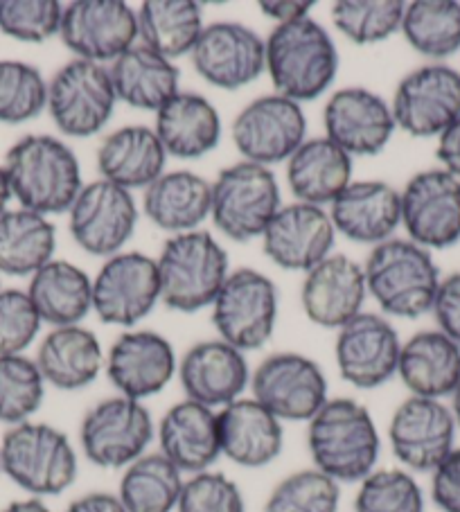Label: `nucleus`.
I'll use <instances>...</instances> for the list:
<instances>
[{
  "mask_svg": "<svg viewBox=\"0 0 460 512\" xmlns=\"http://www.w3.org/2000/svg\"><path fill=\"white\" fill-rule=\"evenodd\" d=\"M307 449L316 470L332 481L361 483L377 470L382 436L364 404L330 397L307 422Z\"/></svg>",
  "mask_w": 460,
  "mask_h": 512,
  "instance_id": "nucleus-1",
  "label": "nucleus"
},
{
  "mask_svg": "<svg viewBox=\"0 0 460 512\" xmlns=\"http://www.w3.org/2000/svg\"><path fill=\"white\" fill-rule=\"evenodd\" d=\"M3 167L21 208L46 217L68 213L84 188L75 152L55 136L32 134L16 140Z\"/></svg>",
  "mask_w": 460,
  "mask_h": 512,
  "instance_id": "nucleus-2",
  "label": "nucleus"
},
{
  "mask_svg": "<svg viewBox=\"0 0 460 512\" xmlns=\"http://www.w3.org/2000/svg\"><path fill=\"white\" fill-rule=\"evenodd\" d=\"M364 276L368 296H373L384 316L411 321L433 310L442 280L431 251L409 237H391L373 246L364 264Z\"/></svg>",
  "mask_w": 460,
  "mask_h": 512,
  "instance_id": "nucleus-3",
  "label": "nucleus"
},
{
  "mask_svg": "<svg viewBox=\"0 0 460 512\" xmlns=\"http://www.w3.org/2000/svg\"><path fill=\"white\" fill-rule=\"evenodd\" d=\"M267 41V75L278 95L298 104L314 102L339 75V50L332 34L312 16L276 25Z\"/></svg>",
  "mask_w": 460,
  "mask_h": 512,
  "instance_id": "nucleus-4",
  "label": "nucleus"
},
{
  "mask_svg": "<svg viewBox=\"0 0 460 512\" xmlns=\"http://www.w3.org/2000/svg\"><path fill=\"white\" fill-rule=\"evenodd\" d=\"M0 470L30 497L46 499L73 488L79 458L64 431L30 420L3 434Z\"/></svg>",
  "mask_w": 460,
  "mask_h": 512,
  "instance_id": "nucleus-5",
  "label": "nucleus"
},
{
  "mask_svg": "<svg viewBox=\"0 0 460 512\" xmlns=\"http://www.w3.org/2000/svg\"><path fill=\"white\" fill-rule=\"evenodd\" d=\"M161 303L181 314L212 307L230 273V258L208 231L172 235L158 255Z\"/></svg>",
  "mask_w": 460,
  "mask_h": 512,
  "instance_id": "nucleus-6",
  "label": "nucleus"
},
{
  "mask_svg": "<svg viewBox=\"0 0 460 512\" xmlns=\"http://www.w3.org/2000/svg\"><path fill=\"white\" fill-rule=\"evenodd\" d=\"M280 208V185L271 167L240 161L212 181L210 219L233 242L258 240Z\"/></svg>",
  "mask_w": 460,
  "mask_h": 512,
  "instance_id": "nucleus-7",
  "label": "nucleus"
},
{
  "mask_svg": "<svg viewBox=\"0 0 460 512\" xmlns=\"http://www.w3.org/2000/svg\"><path fill=\"white\" fill-rule=\"evenodd\" d=\"M156 422L145 402L113 395L93 404L79 425V447L88 463L102 470H125L147 454Z\"/></svg>",
  "mask_w": 460,
  "mask_h": 512,
  "instance_id": "nucleus-8",
  "label": "nucleus"
},
{
  "mask_svg": "<svg viewBox=\"0 0 460 512\" xmlns=\"http://www.w3.org/2000/svg\"><path fill=\"white\" fill-rule=\"evenodd\" d=\"M278 287L258 269H235L212 303V325L221 341L246 352L271 341L278 323Z\"/></svg>",
  "mask_w": 460,
  "mask_h": 512,
  "instance_id": "nucleus-9",
  "label": "nucleus"
},
{
  "mask_svg": "<svg viewBox=\"0 0 460 512\" xmlns=\"http://www.w3.org/2000/svg\"><path fill=\"white\" fill-rule=\"evenodd\" d=\"M118 104L109 66L73 59L48 82V113L68 138H91L109 125Z\"/></svg>",
  "mask_w": 460,
  "mask_h": 512,
  "instance_id": "nucleus-10",
  "label": "nucleus"
},
{
  "mask_svg": "<svg viewBox=\"0 0 460 512\" xmlns=\"http://www.w3.org/2000/svg\"><path fill=\"white\" fill-rule=\"evenodd\" d=\"M251 397L280 422H309L330 400L323 368L300 352H273L251 375Z\"/></svg>",
  "mask_w": 460,
  "mask_h": 512,
  "instance_id": "nucleus-11",
  "label": "nucleus"
},
{
  "mask_svg": "<svg viewBox=\"0 0 460 512\" xmlns=\"http://www.w3.org/2000/svg\"><path fill=\"white\" fill-rule=\"evenodd\" d=\"M230 136L242 161L264 167L287 163L307 140L303 104L276 91L255 97L235 116Z\"/></svg>",
  "mask_w": 460,
  "mask_h": 512,
  "instance_id": "nucleus-12",
  "label": "nucleus"
},
{
  "mask_svg": "<svg viewBox=\"0 0 460 512\" xmlns=\"http://www.w3.org/2000/svg\"><path fill=\"white\" fill-rule=\"evenodd\" d=\"M161 303L154 258L140 251L111 255L93 278V312L106 325L136 328Z\"/></svg>",
  "mask_w": 460,
  "mask_h": 512,
  "instance_id": "nucleus-13",
  "label": "nucleus"
},
{
  "mask_svg": "<svg viewBox=\"0 0 460 512\" xmlns=\"http://www.w3.org/2000/svg\"><path fill=\"white\" fill-rule=\"evenodd\" d=\"M138 217L134 192L97 179L77 194L68 210V228L79 249L95 258H111L134 237Z\"/></svg>",
  "mask_w": 460,
  "mask_h": 512,
  "instance_id": "nucleus-14",
  "label": "nucleus"
},
{
  "mask_svg": "<svg viewBox=\"0 0 460 512\" xmlns=\"http://www.w3.org/2000/svg\"><path fill=\"white\" fill-rule=\"evenodd\" d=\"M397 129L413 138H440L460 120V70L427 64L400 79L393 95Z\"/></svg>",
  "mask_w": 460,
  "mask_h": 512,
  "instance_id": "nucleus-15",
  "label": "nucleus"
},
{
  "mask_svg": "<svg viewBox=\"0 0 460 512\" xmlns=\"http://www.w3.org/2000/svg\"><path fill=\"white\" fill-rule=\"evenodd\" d=\"M456 420L442 400L409 395L388 425V443L406 472L431 474L456 449Z\"/></svg>",
  "mask_w": 460,
  "mask_h": 512,
  "instance_id": "nucleus-16",
  "label": "nucleus"
},
{
  "mask_svg": "<svg viewBox=\"0 0 460 512\" xmlns=\"http://www.w3.org/2000/svg\"><path fill=\"white\" fill-rule=\"evenodd\" d=\"M402 197V226L409 240L427 251L460 242V181L436 167L413 174Z\"/></svg>",
  "mask_w": 460,
  "mask_h": 512,
  "instance_id": "nucleus-17",
  "label": "nucleus"
},
{
  "mask_svg": "<svg viewBox=\"0 0 460 512\" xmlns=\"http://www.w3.org/2000/svg\"><path fill=\"white\" fill-rule=\"evenodd\" d=\"M59 37L75 59L113 64L138 43V16L122 0H75L64 5Z\"/></svg>",
  "mask_w": 460,
  "mask_h": 512,
  "instance_id": "nucleus-18",
  "label": "nucleus"
},
{
  "mask_svg": "<svg viewBox=\"0 0 460 512\" xmlns=\"http://www.w3.org/2000/svg\"><path fill=\"white\" fill-rule=\"evenodd\" d=\"M190 59L203 82L237 91L267 73V41L249 25L217 21L203 28Z\"/></svg>",
  "mask_w": 460,
  "mask_h": 512,
  "instance_id": "nucleus-19",
  "label": "nucleus"
},
{
  "mask_svg": "<svg viewBox=\"0 0 460 512\" xmlns=\"http://www.w3.org/2000/svg\"><path fill=\"white\" fill-rule=\"evenodd\" d=\"M402 341L384 314L361 312L336 330L334 359L343 382L373 391L397 377Z\"/></svg>",
  "mask_w": 460,
  "mask_h": 512,
  "instance_id": "nucleus-20",
  "label": "nucleus"
},
{
  "mask_svg": "<svg viewBox=\"0 0 460 512\" xmlns=\"http://www.w3.org/2000/svg\"><path fill=\"white\" fill-rule=\"evenodd\" d=\"M323 125L325 138L352 158L382 154L397 129L391 104L364 86H345L332 93L323 109Z\"/></svg>",
  "mask_w": 460,
  "mask_h": 512,
  "instance_id": "nucleus-21",
  "label": "nucleus"
},
{
  "mask_svg": "<svg viewBox=\"0 0 460 512\" xmlns=\"http://www.w3.org/2000/svg\"><path fill=\"white\" fill-rule=\"evenodd\" d=\"M176 370L179 361L174 346L154 330L122 332L104 359V373L118 395L138 402L163 393Z\"/></svg>",
  "mask_w": 460,
  "mask_h": 512,
  "instance_id": "nucleus-22",
  "label": "nucleus"
},
{
  "mask_svg": "<svg viewBox=\"0 0 460 512\" xmlns=\"http://www.w3.org/2000/svg\"><path fill=\"white\" fill-rule=\"evenodd\" d=\"M176 375L185 400L221 411L249 391L253 370L242 350L217 337L194 343L181 357Z\"/></svg>",
  "mask_w": 460,
  "mask_h": 512,
  "instance_id": "nucleus-23",
  "label": "nucleus"
},
{
  "mask_svg": "<svg viewBox=\"0 0 460 512\" xmlns=\"http://www.w3.org/2000/svg\"><path fill=\"white\" fill-rule=\"evenodd\" d=\"M260 240L264 255L280 269L307 273L330 258L336 231L325 208L294 201L278 210Z\"/></svg>",
  "mask_w": 460,
  "mask_h": 512,
  "instance_id": "nucleus-24",
  "label": "nucleus"
},
{
  "mask_svg": "<svg viewBox=\"0 0 460 512\" xmlns=\"http://www.w3.org/2000/svg\"><path fill=\"white\" fill-rule=\"evenodd\" d=\"M368 296L364 267L343 253H332L305 273L300 305L309 321L325 330H341L364 312Z\"/></svg>",
  "mask_w": 460,
  "mask_h": 512,
  "instance_id": "nucleus-25",
  "label": "nucleus"
},
{
  "mask_svg": "<svg viewBox=\"0 0 460 512\" xmlns=\"http://www.w3.org/2000/svg\"><path fill=\"white\" fill-rule=\"evenodd\" d=\"M327 213L339 235L350 242L377 246L395 237L402 226V197L386 181H352Z\"/></svg>",
  "mask_w": 460,
  "mask_h": 512,
  "instance_id": "nucleus-26",
  "label": "nucleus"
},
{
  "mask_svg": "<svg viewBox=\"0 0 460 512\" xmlns=\"http://www.w3.org/2000/svg\"><path fill=\"white\" fill-rule=\"evenodd\" d=\"M217 422L221 456L246 470L271 465L285 449L282 422L253 397L244 395L224 406L217 411Z\"/></svg>",
  "mask_w": 460,
  "mask_h": 512,
  "instance_id": "nucleus-27",
  "label": "nucleus"
},
{
  "mask_svg": "<svg viewBox=\"0 0 460 512\" xmlns=\"http://www.w3.org/2000/svg\"><path fill=\"white\" fill-rule=\"evenodd\" d=\"M156 440L158 452L183 474L208 472L221 458L217 411L192 400L176 402L158 420Z\"/></svg>",
  "mask_w": 460,
  "mask_h": 512,
  "instance_id": "nucleus-28",
  "label": "nucleus"
},
{
  "mask_svg": "<svg viewBox=\"0 0 460 512\" xmlns=\"http://www.w3.org/2000/svg\"><path fill=\"white\" fill-rule=\"evenodd\" d=\"M167 152L154 127L129 125L115 129L97 149V170L129 192L147 190L165 174Z\"/></svg>",
  "mask_w": 460,
  "mask_h": 512,
  "instance_id": "nucleus-29",
  "label": "nucleus"
},
{
  "mask_svg": "<svg viewBox=\"0 0 460 512\" xmlns=\"http://www.w3.org/2000/svg\"><path fill=\"white\" fill-rule=\"evenodd\" d=\"M397 377L411 395L445 402L460 384V346L440 330L413 334L402 343Z\"/></svg>",
  "mask_w": 460,
  "mask_h": 512,
  "instance_id": "nucleus-30",
  "label": "nucleus"
},
{
  "mask_svg": "<svg viewBox=\"0 0 460 512\" xmlns=\"http://www.w3.org/2000/svg\"><path fill=\"white\" fill-rule=\"evenodd\" d=\"M104 359L100 339L84 325L52 328L34 357L46 384L68 393L91 386L104 370Z\"/></svg>",
  "mask_w": 460,
  "mask_h": 512,
  "instance_id": "nucleus-31",
  "label": "nucleus"
},
{
  "mask_svg": "<svg viewBox=\"0 0 460 512\" xmlns=\"http://www.w3.org/2000/svg\"><path fill=\"white\" fill-rule=\"evenodd\" d=\"M154 131L167 156L197 161L221 140V118L208 97L181 91L156 113Z\"/></svg>",
  "mask_w": 460,
  "mask_h": 512,
  "instance_id": "nucleus-32",
  "label": "nucleus"
},
{
  "mask_svg": "<svg viewBox=\"0 0 460 512\" xmlns=\"http://www.w3.org/2000/svg\"><path fill=\"white\" fill-rule=\"evenodd\" d=\"M118 102L138 111H161L181 93V70L172 59L136 43L109 66Z\"/></svg>",
  "mask_w": 460,
  "mask_h": 512,
  "instance_id": "nucleus-33",
  "label": "nucleus"
},
{
  "mask_svg": "<svg viewBox=\"0 0 460 512\" xmlns=\"http://www.w3.org/2000/svg\"><path fill=\"white\" fill-rule=\"evenodd\" d=\"M212 183L190 170L165 172L143 192V213L165 233L199 231L210 219Z\"/></svg>",
  "mask_w": 460,
  "mask_h": 512,
  "instance_id": "nucleus-34",
  "label": "nucleus"
},
{
  "mask_svg": "<svg viewBox=\"0 0 460 512\" xmlns=\"http://www.w3.org/2000/svg\"><path fill=\"white\" fill-rule=\"evenodd\" d=\"M352 183V156L330 138H307L287 161V185L296 201L309 206H332Z\"/></svg>",
  "mask_w": 460,
  "mask_h": 512,
  "instance_id": "nucleus-35",
  "label": "nucleus"
},
{
  "mask_svg": "<svg viewBox=\"0 0 460 512\" xmlns=\"http://www.w3.org/2000/svg\"><path fill=\"white\" fill-rule=\"evenodd\" d=\"M28 296L52 328L82 325L93 312V278L73 262L50 260L30 278Z\"/></svg>",
  "mask_w": 460,
  "mask_h": 512,
  "instance_id": "nucleus-36",
  "label": "nucleus"
},
{
  "mask_svg": "<svg viewBox=\"0 0 460 512\" xmlns=\"http://www.w3.org/2000/svg\"><path fill=\"white\" fill-rule=\"evenodd\" d=\"M57 228L46 215L16 208L0 217V273L34 276L55 260Z\"/></svg>",
  "mask_w": 460,
  "mask_h": 512,
  "instance_id": "nucleus-37",
  "label": "nucleus"
},
{
  "mask_svg": "<svg viewBox=\"0 0 460 512\" xmlns=\"http://www.w3.org/2000/svg\"><path fill=\"white\" fill-rule=\"evenodd\" d=\"M136 16L138 43L172 61L190 55L206 28L201 5L192 0H145Z\"/></svg>",
  "mask_w": 460,
  "mask_h": 512,
  "instance_id": "nucleus-38",
  "label": "nucleus"
},
{
  "mask_svg": "<svg viewBox=\"0 0 460 512\" xmlns=\"http://www.w3.org/2000/svg\"><path fill=\"white\" fill-rule=\"evenodd\" d=\"M185 474L161 452L140 456L122 470L118 499L127 512H176Z\"/></svg>",
  "mask_w": 460,
  "mask_h": 512,
  "instance_id": "nucleus-39",
  "label": "nucleus"
},
{
  "mask_svg": "<svg viewBox=\"0 0 460 512\" xmlns=\"http://www.w3.org/2000/svg\"><path fill=\"white\" fill-rule=\"evenodd\" d=\"M400 32L418 55L440 64L442 59L460 50V3L456 0L406 3Z\"/></svg>",
  "mask_w": 460,
  "mask_h": 512,
  "instance_id": "nucleus-40",
  "label": "nucleus"
},
{
  "mask_svg": "<svg viewBox=\"0 0 460 512\" xmlns=\"http://www.w3.org/2000/svg\"><path fill=\"white\" fill-rule=\"evenodd\" d=\"M406 3L402 0H339L332 7V23L357 46H373L402 30Z\"/></svg>",
  "mask_w": 460,
  "mask_h": 512,
  "instance_id": "nucleus-41",
  "label": "nucleus"
},
{
  "mask_svg": "<svg viewBox=\"0 0 460 512\" xmlns=\"http://www.w3.org/2000/svg\"><path fill=\"white\" fill-rule=\"evenodd\" d=\"M37 361L25 355L0 357V422L7 427L30 422L46 397Z\"/></svg>",
  "mask_w": 460,
  "mask_h": 512,
  "instance_id": "nucleus-42",
  "label": "nucleus"
},
{
  "mask_svg": "<svg viewBox=\"0 0 460 512\" xmlns=\"http://www.w3.org/2000/svg\"><path fill=\"white\" fill-rule=\"evenodd\" d=\"M48 109V82L37 66L0 59V122L23 125Z\"/></svg>",
  "mask_w": 460,
  "mask_h": 512,
  "instance_id": "nucleus-43",
  "label": "nucleus"
},
{
  "mask_svg": "<svg viewBox=\"0 0 460 512\" xmlns=\"http://www.w3.org/2000/svg\"><path fill=\"white\" fill-rule=\"evenodd\" d=\"M341 485L316 467L285 476L271 490L264 512H339Z\"/></svg>",
  "mask_w": 460,
  "mask_h": 512,
  "instance_id": "nucleus-44",
  "label": "nucleus"
},
{
  "mask_svg": "<svg viewBox=\"0 0 460 512\" xmlns=\"http://www.w3.org/2000/svg\"><path fill=\"white\" fill-rule=\"evenodd\" d=\"M355 512H424V492L404 467L375 470L359 483Z\"/></svg>",
  "mask_w": 460,
  "mask_h": 512,
  "instance_id": "nucleus-45",
  "label": "nucleus"
},
{
  "mask_svg": "<svg viewBox=\"0 0 460 512\" xmlns=\"http://www.w3.org/2000/svg\"><path fill=\"white\" fill-rule=\"evenodd\" d=\"M64 5L57 0H0V32L23 43L57 37Z\"/></svg>",
  "mask_w": 460,
  "mask_h": 512,
  "instance_id": "nucleus-46",
  "label": "nucleus"
},
{
  "mask_svg": "<svg viewBox=\"0 0 460 512\" xmlns=\"http://www.w3.org/2000/svg\"><path fill=\"white\" fill-rule=\"evenodd\" d=\"M176 512H246V499L224 472L208 470L185 479Z\"/></svg>",
  "mask_w": 460,
  "mask_h": 512,
  "instance_id": "nucleus-47",
  "label": "nucleus"
},
{
  "mask_svg": "<svg viewBox=\"0 0 460 512\" xmlns=\"http://www.w3.org/2000/svg\"><path fill=\"white\" fill-rule=\"evenodd\" d=\"M41 325L28 291H0V357L23 355L37 341Z\"/></svg>",
  "mask_w": 460,
  "mask_h": 512,
  "instance_id": "nucleus-48",
  "label": "nucleus"
},
{
  "mask_svg": "<svg viewBox=\"0 0 460 512\" xmlns=\"http://www.w3.org/2000/svg\"><path fill=\"white\" fill-rule=\"evenodd\" d=\"M431 501L442 512H460V447L431 472Z\"/></svg>",
  "mask_w": 460,
  "mask_h": 512,
  "instance_id": "nucleus-49",
  "label": "nucleus"
},
{
  "mask_svg": "<svg viewBox=\"0 0 460 512\" xmlns=\"http://www.w3.org/2000/svg\"><path fill=\"white\" fill-rule=\"evenodd\" d=\"M431 314L438 330L460 346V271L440 280Z\"/></svg>",
  "mask_w": 460,
  "mask_h": 512,
  "instance_id": "nucleus-50",
  "label": "nucleus"
},
{
  "mask_svg": "<svg viewBox=\"0 0 460 512\" xmlns=\"http://www.w3.org/2000/svg\"><path fill=\"white\" fill-rule=\"evenodd\" d=\"M260 10L271 21H276V25H287L309 19L314 3H309V0H262Z\"/></svg>",
  "mask_w": 460,
  "mask_h": 512,
  "instance_id": "nucleus-51",
  "label": "nucleus"
},
{
  "mask_svg": "<svg viewBox=\"0 0 460 512\" xmlns=\"http://www.w3.org/2000/svg\"><path fill=\"white\" fill-rule=\"evenodd\" d=\"M436 156L440 167L460 181V120H456L445 134L438 138Z\"/></svg>",
  "mask_w": 460,
  "mask_h": 512,
  "instance_id": "nucleus-52",
  "label": "nucleus"
},
{
  "mask_svg": "<svg viewBox=\"0 0 460 512\" xmlns=\"http://www.w3.org/2000/svg\"><path fill=\"white\" fill-rule=\"evenodd\" d=\"M64 512H127L118 494L111 492H86L68 503Z\"/></svg>",
  "mask_w": 460,
  "mask_h": 512,
  "instance_id": "nucleus-53",
  "label": "nucleus"
},
{
  "mask_svg": "<svg viewBox=\"0 0 460 512\" xmlns=\"http://www.w3.org/2000/svg\"><path fill=\"white\" fill-rule=\"evenodd\" d=\"M0 512H52V510L48 508V503L43 499L28 497V499H16L12 503H7V506Z\"/></svg>",
  "mask_w": 460,
  "mask_h": 512,
  "instance_id": "nucleus-54",
  "label": "nucleus"
},
{
  "mask_svg": "<svg viewBox=\"0 0 460 512\" xmlns=\"http://www.w3.org/2000/svg\"><path fill=\"white\" fill-rule=\"evenodd\" d=\"M14 197H12V188H10V179H7V172H5V167L0 165V217H3L7 210V206H10V201H12Z\"/></svg>",
  "mask_w": 460,
  "mask_h": 512,
  "instance_id": "nucleus-55",
  "label": "nucleus"
},
{
  "mask_svg": "<svg viewBox=\"0 0 460 512\" xmlns=\"http://www.w3.org/2000/svg\"><path fill=\"white\" fill-rule=\"evenodd\" d=\"M449 409H451V416H454V420H456V427H458V431H460V384H458V388L454 391V395L449 397Z\"/></svg>",
  "mask_w": 460,
  "mask_h": 512,
  "instance_id": "nucleus-56",
  "label": "nucleus"
},
{
  "mask_svg": "<svg viewBox=\"0 0 460 512\" xmlns=\"http://www.w3.org/2000/svg\"><path fill=\"white\" fill-rule=\"evenodd\" d=\"M0 474H3V470H0Z\"/></svg>",
  "mask_w": 460,
  "mask_h": 512,
  "instance_id": "nucleus-57",
  "label": "nucleus"
}]
</instances>
